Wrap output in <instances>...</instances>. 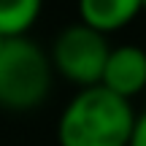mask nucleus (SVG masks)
I'll use <instances>...</instances> for the list:
<instances>
[{
  "label": "nucleus",
  "instance_id": "nucleus-1",
  "mask_svg": "<svg viewBox=\"0 0 146 146\" xmlns=\"http://www.w3.org/2000/svg\"><path fill=\"white\" fill-rule=\"evenodd\" d=\"M135 125L130 100L106 87H84L57 125L60 146H127Z\"/></svg>",
  "mask_w": 146,
  "mask_h": 146
},
{
  "label": "nucleus",
  "instance_id": "nucleus-2",
  "mask_svg": "<svg viewBox=\"0 0 146 146\" xmlns=\"http://www.w3.org/2000/svg\"><path fill=\"white\" fill-rule=\"evenodd\" d=\"M52 60L27 35L8 38L0 49V108L33 111L49 98Z\"/></svg>",
  "mask_w": 146,
  "mask_h": 146
},
{
  "label": "nucleus",
  "instance_id": "nucleus-3",
  "mask_svg": "<svg viewBox=\"0 0 146 146\" xmlns=\"http://www.w3.org/2000/svg\"><path fill=\"white\" fill-rule=\"evenodd\" d=\"M108 52L111 46L103 33L78 22V25L65 27L54 38L49 60H52V68L57 73H62L68 81L78 84L84 89V87H98L100 84Z\"/></svg>",
  "mask_w": 146,
  "mask_h": 146
},
{
  "label": "nucleus",
  "instance_id": "nucleus-4",
  "mask_svg": "<svg viewBox=\"0 0 146 146\" xmlns=\"http://www.w3.org/2000/svg\"><path fill=\"white\" fill-rule=\"evenodd\" d=\"M100 87L130 100L146 87V52L141 46H116L108 52Z\"/></svg>",
  "mask_w": 146,
  "mask_h": 146
},
{
  "label": "nucleus",
  "instance_id": "nucleus-5",
  "mask_svg": "<svg viewBox=\"0 0 146 146\" xmlns=\"http://www.w3.org/2000/svg\"><path fill=\"white\" fill-rule=\"evenodd\" d=\"M138 11H141V0H78L81 22L103 35L130 25Z\"/></svg>",
  "mask_w": 146,
  "mask_h": 146
},
{
  "label": "nucleus",
  "instance_id": "nucleus-6",
  "mask_svg": "<svg viewBox=\"0 0 146 146\" xmlns=\"http://www.w3.org/2000/svg\"><path fill=\"white\" fill-rule=\"evenodd\" d=\"M43 0H0V35L19 38L27 35L41 14Z\"/></svg>",
  "mask_w": 146,
  "mask_h": 146
},
{
  "label": "nucleus",
  "instance_id": "nucleus-7",
  "mask_svg": "<svg viewBox=\"0 0 146 146\" xmlns=\"http://www.w3.org/2000/svg\"><path fill=\"white\" fill-rule=\"evenodd\" d=\"M127 146H146V111L141 116H135V125H133V135Z\"/></svg>",
  "mask_w": 146,
  "mask_h": 146
},
{
  "label": "nucleus",
  "instance_id": "nucleus-8",
  "mask_svg": "<svg viewBox=\"0 0 146 146\" xmlns=\"http://www.w3.org/2000/svg\"><path fill=\"white\" fill-rule=\"evenodd\" d=\"M5 41H8V38H3V35H0V49H3V43H5Z\"/></svg>",
  "mask_w": 146,
  "mask_h": 146
},
{
  "label": "nucleus",
  "instance_id": "nucleus-9",
  "mask_svg": "<svg viewBox=\"0 0 146 146\" xmlns=\"http://www.w3.org/2000/svg\"><path fill=\"white\" fill-rule=\"evenodd\" d=\"M141 11H146V0H141Z\"/></svg>",
  "mask_w": 146,
  "mask_h": 146
}]
</instances>
